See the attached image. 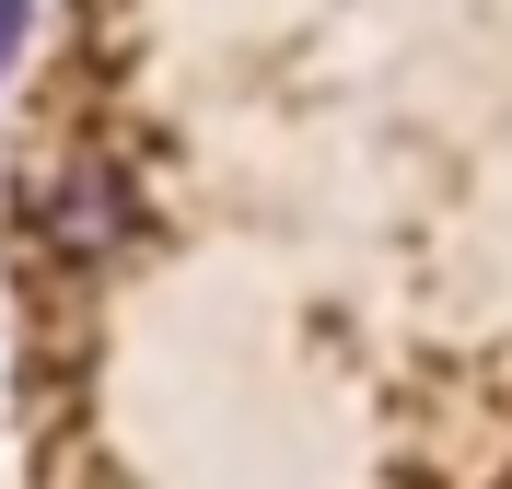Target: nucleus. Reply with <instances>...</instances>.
Segmentation results:
<instances>
[{"mask_svg":"<svg viewBox=\"0 0 512 489\" xmlns=\"http://www.w3.org/2000/svg\"><path fill=\"white\" fill-rule=\"evenodd\" d=\"M128 222H140V187H128L105 152H94V163H70L59 187H47V245H59V257H82V268L117 257V233H128Z\"/></svg>","mask_w":512,"mask_h":489,"instance_id":"1","label":"nucleus"}]
</instances>
